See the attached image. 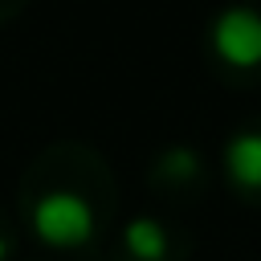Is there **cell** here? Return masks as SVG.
I'll list each match as a JSON object with an SVG mask.
<instances>
[{
  "instance_id": "cell-1",
  "label": "cell",
  "mask_w": 261,
  "mask_h": 261,
  "mask_svg": "<svg viewBox=\"0 0 261 261\" xmlns=\"http://www.w3.org/2000/svg\"><path fill=\"white\" fill-rule=\"evenodd\" d=\"M24 232L65 257H90L106 245L118 220V179L106 155L82 139L41 147L16 184Z\"/></svg>"
},
{
  "instance_id": "cell-2",
  "label": "cell",
  "mask_w": 261,
  "mask_h": 261,
  "mask_svg": "<svg viewBox=\"0 0 261 261\" xmlns=\"http://www.w3.org/2000/svg\"><path fill=\"white\" fill-rule=\"evenodd\" d=\"M208 61L224 82H261V12L232 4L208 24Z\"/></svg>"
},
{
  "instance_id": "cell-3",
  "label": "cell",
  "mask_w": 261,
  "mask_h": 261,
  "mask_svg": "<svg viewBox=\"0 0 261 261\" xmlns=\"http://www.w3.org/2000/svg\"><path fill=\"white\" fill-rule=\"evenodd\" d=\"M147 188L159 204L167 208H188L208 192V159L188 147V143H171L159 147L147 163Z\"/></svg>"
},
{
  "instance_id": "cell-4",
  "label": "cell",
  "mask_w": 261,
  "mask_h": 261,
  "mask_svg": "<svg viewBox=\"0 0 261 261\" xmlns=\"http://www.w3.org/2000/svg\"><path fill=\"white\" fill-rule=\"evenodd\" d=\"M188 257H192L188 228L155 212L126 220L114 241V261H188Z\"/></svg>"
},
{
  "instance_id": "cell-5",
  "label": "cell",
  "mask_w": 261,
  "mask_h": 261,
  "mask_svg": "<svg viewBox=\"0 0 261 261\" xmlns=\"http://www.w3.org/2000/svg\"><path fill=\"white\" fill-rule=\"evenodd\" d=\"M220 175L241 204L261 208V114L245 118L228 135L220 151Z\"/></svg>"
},
{
  "instance_id": "cell-6",
  "label": "cell",
  "mask_w": 261,
  "mask_h": 261,
  "mask_svg": "<svg viewBox=\"0 0 261 261\" xmlns=\"http://www.w3.org/2000/svg\"><path fill=\"white\" fill-rule=\"evenodd\" d=\"M16 257V224L8 212H0V261H12Z\"/></svg>"
},
{
  "instance_id": "cell-7",
  "label": "cell",
  "mask_w": 261,
  "mask_h": 261,
  "mask_svg": "<svg viewBox=\"0 0 261 261\" xmlns=\"http://www.w3.org/2000/svg\"><path fill=\"white\" fill-rule=\"evenodd\" d=\"M29 4H33V0H0V29H8V24H12Z\"/></svg>"
}]
</instances>
